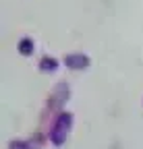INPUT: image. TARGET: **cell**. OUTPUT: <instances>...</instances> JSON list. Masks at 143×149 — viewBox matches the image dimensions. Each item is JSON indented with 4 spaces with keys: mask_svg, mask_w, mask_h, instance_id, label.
<instances>
[{
    "mask_svg": "<svg viewBox=\"0 0 143 149\" xmlns=\"http://www.w3.org/2000/svg\"><path fill=\"white\" fill-rule=\"evenodd\" d=\"M70 128H73V114L70 112H60V114L56 116V120L52 122V128H50V143L54 145V147H60L64 145L68 133H70Z\"/></svg>",
    "mask_w": 143,
    "mask_h": 149,
    "instance_id": "obj_1",
    "label": "cell"
},
{
    "mask_svg": "<svg viewBox=\"0 0 143 149\" xmlns=\"http://www.w3.org/2000/svg\"><path fill=\"white\" fill-rule=\"evenodd\" d=\"M68 97H70V87H68V83H58V85L54 87V91H52V95L48 97V102H46V110H44L42 120H46L48 114L58 112V110L68 102Z\"/></svg>",
    "mask_w": 143,
    "mask_h": 149,
    "instance_id": "obj_2",
    "label": "cell"
},
{
    "mask_svg": "<svg viewBox=\"0 0 143 149\" xmlns=\"http://www.w3.org/2000/svg\"><path fill=\"white\" fill-rule=\"evenodd\" d=\"M44 139H46L44 135H35L31 139H15L8 143V149H40L46 143Z\"/></svg>",
    "mask_w": 143,
    "mask_h": 149,
    "instance_id": "obj_3",
    "label": "cell"
},
{
    "mask_svg": "<svg viewBox=\"0 0 143 149\" xmlns=\"http://www.w3.org/2000/svg\"><path fill=\"white\" fill-rule=\"evenodd\" d=\"M64 66L73 68V70H83L89 66V56L87 54H66L64 56Z\"/></svg>",
    "mask_w": 143,
    "mask_h": 149,
    "instance_id": "obj_4",
    "label": "cell"
},
{
    "mask_svg": "<svg viewBox=\"0 0 143 149\" xmlns=\"http://www.w3.org/2000/svg\"><path fill=\"white\" fill-rule=\"evenodd\" d=\"M58 66H60V62L56 58H52V56H44L40 60V70L42 72H56Z\"/></svg>",
    "mask_w": 143,
    "mask_h": 149,
    "instance_id": "obj_5",
    "label": "cell"
},
{
    "mask_svg": "<svg viewBox=\"0 0 143 149\" xmlns=\"http://www.w3.org/2000/svg\"><path fill=\"white\" fill-rule=\"evenodd\" d=\"M33 50H35V44H33L31 37H23V40L19 42V54H23V56H31Z\"/></svg>",
    "mask_w": 143,
    "mask_h": 149,
    "instance_id": "obj_6",
    "label": "cell"
}]
</instances>
